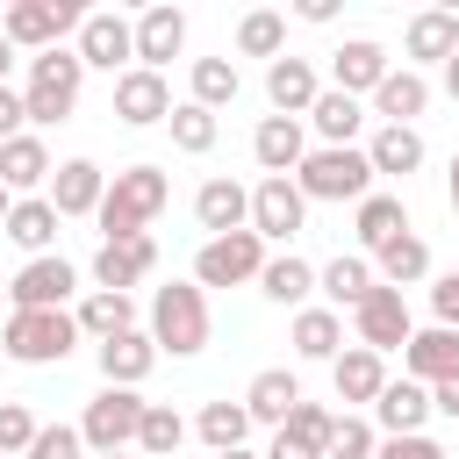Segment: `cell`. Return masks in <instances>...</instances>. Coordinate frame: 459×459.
<instances>
[{
	"instance_id": "cell-1",
	"label": "cell",
	"mask_w": 459,
	"mask_h": 459,
	"mask_svg": "<svg viewBox=\"0 0 459 459\" xmlns=\"http://www.w3.org/2000/svg\"><path fill=\"white\" fill-rule=\"evenodd\" d=\"M172 201V179L158 172V165H122L115 179H108V194H100V244H115V237H151V222H158V208Z\"/></svg>"
},
{
	"instance_id": "cell-2",
	"label": "cell",
	"mask_w": 459,
	"mask_h": 459,
	"mask_svg": "<svg viewBox=\"0 0 459 459\" xmlns=\"http://www.w3.org/2000/svg\"><path fill=\"white\" fill-rule=\"evenodd\" d=\"M208 287H194V280H172V287H158L151 294V344L158 351H172V359H194V351H208Z\"/></svg>"
},
{
	"instance_id": "cell-3",
	"label": "cell",
	"mask_w": 459,
	"mask_h": 459,
	"mask_svg": "<svg viewBox=\"0 0 459 459\" xmlns=\"http://www.w3.org/2000/svg\"><path fill=\"white\" fill-rule=\"evenodd\" d=\"M72 344H79L72 308H7V323H0V351L14 366H57V359H72Z\"/></svg>"
},
{
	"instance_id": "cell-4",
	"label": "cell",
	"mask_w": 459,
	"mask_h": 459,
	"mask_svg": "<svg viewBox=\"0 0 459 459\" xmlns=\"http://www.w3.org/2000/svg\"><path fill=\"white\" fill-rule=\"evenodd\" d=\"M373 179H380V172H373V158H366L359 143H344V151H337V143H316V151L301 158V172H294V186H301L308 201H351V208L373 194Z\"/></svg>"
},
{
	"instance_id": "cell-5",
	"label": "cell",
	"mask_w": 459,
	"mask_h": 459,
	"mask_svg": "<svg viewBox=\"0 0 459 459\" xmlns=\"http://www.w3.org/2000/svg\"><path fill=\"white\" fill-rule=\"evenodd\" d=\"M79 86H86V65H79V50H43V57H29V86H22V100H29V122L36 129H50V122H65L72 108H79Z\"/></svg>"
},
{
	"instance_id": "cell-6",
	"label": "cell",
	"mask_w": 459,
	"mask_h": 459,
	"mask_svg": "<svg viewBox=\"0 0 459 459\" xmlns=\"http://www.w3.org/2000/svg\"><path fill=\"white\" fill-rule=\"evenodd\" d=\"M265 273V237L258 230H230V237H208L194 251V287H244Z\"/></svg>"
},
{
	"instance_id": "cell-7",
	"label": "cell",
	"mask_w": 459,
	"mask_h": 459,
	"mask_svg": "<svg viewBox=\"0 0 459 459\" xmlns=\"http://www.w3.org/2000/svg\"><path fill=\"white\" fill-rule=\"evenodd\" d=\"M143 394L136 387H100L93 402H86V416H79V437H86V452H122V445H136V430H143Z\"/></svg>"
},
{
	"instance_id": "cell-8",
	"label": "cell",
	"mask_w": 459,
	"mask_h": 459,
	"mask_svg": "<svg viewBox=\"0 0 459 459\" xmlns=\"http://www.w3.org/2000/svg\"><path fill=\"white\" fill-rule=\"evenodd\" d=\"M79 22H86V14H79L72 0H14L7 22H0V36H7L14 50H36V57H43V50H57V36L79 29Z\"/></svg>"
},
{
	"instance_id": "cell-9",
	"label": "cell",
	"mask_w": 459,
	"mask_h": 459,
	"mask_svg": "<svg viewBox=\"0 0 459 459\" xmlns=\"http://www.w3.org/2000/svg\"><path fill=\"white\" fill-rule=\"evenodd\" d=\"M72 50H79V65H86V72H115V79H122V72H129V57H136V22H129V14H115V7H100V14H86V22H79V43H72Z\"/></svg>"
},
{
	"instance_id": "cell-10",
	"label": "cell",
	"mask_w": 459,
	"mask_h": 459,
	"mask_svg": "<svg viewBox=\"0 0 459 459\" xmlns=\"http://www.w3.org/2000/svg\"><path fill=\"white\" fill-rule=\"evenodd\" d=\"M351 330H359V344L366 351H402L409 337H416V323H409V301H402V287H373L359 308H351Z\"/></svg>"
},
{
	"instance_id": "cell-11",
	"label": "cell",
	"mask_w": 459,
	"mask_h": 459,
	"mask_svg": "<svg viewBox=\"0 0 459 459\" xmlns=\"http://www.w3.org/2000/svg\"><path fill=\"white\" fill-rule=\"evenodd\" d=\"M301 222H308V194H301L294 179H258V186H251V230H258L265 244H294Z\"/></svg>"
},
{
	"instance_id": "cell-12",
	"label": "cell",
	"mask_w": 459,
	"mask_h": 459,
	"mask_svg": "<svg viewBox=\"0 0 459 459\" xmlns=\"http://www.w3.org/2000/svg\"><path fill=\"white\" fill-rule=\"evenodd\" d=\"M172 86H165V72H143V65H129L122 79H115V115L129 122V129H151V122H172Z\"/></svg>"
},
{
	"instance_id": "cell-13",
	"label": "cell",
	"mask_w": 459,
	"mask_h": 459,
	"mask_svg": "<svg viewBox=\"0 0 459 459\" xmlns=\"http://www.w3.org/2000/svg\"><path fill=\"white\" fill-rule=\"evenodd\" d=\"M151 273H158V244L151 237H115V244L93 251V287H108V294H129Z\"/></svg>"
},
{
	"instance_id": "cell-14",
	"label": "cell",
	"mask_w": 459,
	"mask_h": 459,
	"mask_svg": "<svg viewBox=\"0 0 459 459\" xmlns=\"http://www.w3.org/2000/svg\"><path fill=\"white\" fill-rule=\"evenodd\" d=\"M79 287V265L72 258H29L14 280H7V301L14 308H65Z\"/></svg>"
},
{
	"instance_id": "cell-15",
	"label": "cell",
	"mask_w": 459,
	"mask_h": 459,
	"mask_svg": "<svg viewBox=\"0 0 459 459\" xmlns=\"http://www.w3.org/2000/svg\"><path fill=\"white\" fill-rule=\"evenodd\" d=\"M251 158L265 165V179H294L301 158H308V129H301L294 115H265V122L251 129Z\"/></svg>"
},
{
	"instance_id": "cell-16",
	"label": "cell",
	"mask_w": 459,
	"mask_h": 459,
	"mask_svg": "<svg viewBox=\"0 0 459 459\" xmlns=\"http://www.w3.org/2000/svg\"><path fill=\"white\" fill-rule=\"evenodd\" d=\"M93 359H100V387H143L165 351L151 344V330H122L108 344H93Z\"/></svg>"
},
{
	"instance_id": "cell-17",
	"label": "cell",
	"mask_w": 459,
	"mask_h": 459,
	"mask_svg": "<svg viewBox=\"0 0 459 459\" xmlns=\"http://www.w3.org/2000/svg\"><path fill=\"white\" fill-rule=\"evenodd\" d=\"M265 100H273V115H294V122H308V108L323 100V79H316V65H308V57H273V65H265Z\"/></svg>"
},
{
	"instance_id": "cell-18",
	"label": "cell",
	"mask_w": 459,
	"mask_h": 459,
	"mask_svg": "<svg viewBox=\"0 0 459 459\" xmlns=\"http://www.w3.org/2000/svg\"><path fill=\"white\" fill-rule=\"evenodd\" d=\"M100 194H108V172H100L93 158H65V165L50 172V186H43V201H50L57 215H100Z\"/></svg>"
},
{
	"instance_id": "cell-19",
	"label": "cell",
	"mask_w": 459,
	"mask_h": 459,
	"mask_svg": "<svg viewBox=\"0 0 459 459\" xmlns=\"http://www.w3.org/2000/svg\"><path fill=\"white\" fill-rule=\"evenodd\" d=\"M430 416H437V409H430V387H423V380H387L380 402H373V430H380V437H416Z\"/></svg>"
},
{
	"instance_id": "cell-20",
	"label": "cell",
	"mask_w": 459,
	"mask_h": 459,
	"mask_svg": "<svg viewBox=\"0 0 459 459\" xmlns=\"http://www.w3.org/2000/svg\"><path fill=\"white\" fill-rule=\"evenodd\" d=\"M402 366H409V380H423V387L459 380V330H445V323L416 330V337L402 344Z\"/></svg>"
},
{
	"instance_id": "cell-21",
	"label": "cell",
	"mask_w": 459,
	"mask_h": 459,
	"mask_svg": "<svg viewBox=\"0 0 459 459\" xmlns=\"http://www.w3.org/2000/svg\"><path fill=\"white\" fill-rule=\"evenodd\" d=\"M387 72H394V65H387V50H380L373 36H351V43L330 57V86H337V93H351V100H359V93L373 100Z\"/></svg>"
},
{
	"instance_id": "cell-22",
	"label": "cell",
	"mask_w": 459,
	"mask_h": 459,
	"mask_svg": "<svg viewBox=\"0 0 459 459\" xmlns=\"http://www.w3.org/2000/svg\"><path fill=\"white\" fill-rule=\"evenodd\" d=\"M179 50H186V14L179 7H143L136 14V65L143 72H165Z\"/></svg>"
},
{
	"instance_id": "cell-23",
	"label": "cell",
	"mask_w": 459,
	"mask_h": 459,
	"mask_svg": "<svg viewBox=\"0 0 459 459\" xmlns=\"http://www.w3.org/2000/svg\"><path fill=\"white\" fill-rule=\"evenodd\" d=\"M194 222H201L208 237L251 230V186H237V179H201V194H194Z\"/></svg>"
},
{
	"instance_id": "cell-24",
	"label": "cell",
	"mask_w": 459,
	"mask_h": 459,
	"mask_svg": "<svg viewBox=\"0 0 459 459\" xmlns=\"http://www.w3.org/2000/svg\"><path fill=\"white\" fill-rule=\"evenodd\" d=\"M50 172H57V165H50V143H43L36 129H22L14 143H0V186H7L14 201L36 194V186H50Z\"/></svg>"
},
{
	"instance_id": "cell-25",
	"label": "cell",
	"mask_w": 459,
	"mask_h": 459,
	"mask_svg": "<svg viewBox=\"0 0 459 459\" xmlns=\"http://www.w3.org/2000/svg\"><path fill=\"white\" fill-rule=\"evenodd\" d=\"M330 387H337V402H380V387H387V359L380 351H366V344H351V351H337L330 359Z\"/></svg>"
},
{
	"instance_id": "cell-26",
	"label": "cell",
	"mask_w": 459,
	"mask_h": 459,
	"mask_svg": "<svg viewBox=\"0 0 459 459\" xmlns=\"http://www.w3.org/2000/svg\"><path fill=\"white\" fill-rule=\"evenodd\" d=\"M430 108V79L416 72V65H402V72H387L380 79V93H373V115L380 122H394V129H416V115Z\"/></svg>"
},
{
	"instance_id": "cell-27",
	"label": "cell",
	"mask_w": 459,
	"mask_h": 459,
	"mask_svg": "<svg viewBox=\"0 0 459 459\" xmlns=\"http://www.w3.org/2000/svg\"><path fill=\"white\" fill-rule=\"evenodd\" d=\"M409 57L416 65H452L459 57V14L452 7H423V14H409Z\"/></svg>"
},
{
	"instance_id": "cell-28",
	"label": "cell",
	"mask_w": 459,
	"mask_h": 459,
	"mask_svg": "<svg viewBox=\"0 0 459 459\" xmlns=\"http://www.w3.org/2000/svg\"><path fill=\"white\" fill-rule=\"evenodd\" d=\"M380 287V273H373V258H330L323 273H316V294H323V308H359L366 294Z\"/></svg>"
},
{
	"instance_id": "cell-29",
	"label": "cell",
	"mask_w": 459,
	"mask_h": 459,
	"mask_svg": "<svg viewBox=\"0 0 459 459\" xmlns=\"http://www.w3.org/2000/svg\"><path fill=\"white\" fill-rule=\"evenodd\" d=\"M79 337H93V344H108V337H122V330H136V294H108V287H93V294H79Z\"/></svg>"
},
{
	"instance_id": "cell-30",
	"label": "cell",
	"mask_w": 459,
	"mask_h": 459,
	"mask_svg": "<svg viewBox=\"0 0 459 459\" xmlns=\"http://www.w3.org/2000/svg\"><path fill=\"white\" fill-rule=\"evenodd\" d=\"M294 402H301V380H294L287 366H265V373H251V387H244L251 423H273V430L294 416Z\"/></svg>"
},
{
	"instance_id": "cell-31",
	"label": "cell",
	"mask_w": 459,
	"mask_h": 459,
	"mask_svg": "<svg viewBox=\"0 0 459 459\" xmlns=\"http://www.w3.org/2000/svg\"><path fill=\"white\" fill-rule=\"evenodd\" d=\"M351 230H359V244H366V251H387L394 237H409V208H402V194H380V186H373V194L359 201Z\"/></svg>"
},
{
	"instance_id": "cell-32",
	"label": "cell",
	"mask_w": 459,
	"mask_h": 459,
	"mask_svg": "<svg viewBox=\"0 0 459 459\" xmlns=\"http://www.w3.org/2000/svg\"><path fill=\"white\" fill-rule=\"evenodd\" d=\"M57 222H65V215H57V208H50L43 194H22L0 237H7V244H22L29 258H50V237H57Z\"/></svg>"
},
{
	"instance_id": "cell-33",
	"label": "cell",
	"mask_w": 459,
	"mask_h": 459,
	"mask_svg": "<svg viewBox=\"0 0 459 459\" xmlns=\"http://www.w3.org/2000/svg\"><path fill=\"white\" fill-rule=\"evenodd\" d=\"M258 294L301 316V308H308V294H316V265H308V258H294V251H280V258H265V273H258Z\"/></svg>"
},
{
	"instance_id": "cell-34",
	"label": "cell",
	"mask_w": 459,
	"mask_h": 459,
	"mask_svg": "<svg viewBox=\"0 0 459 459\" xmlns=\"http://www.w3.org/2000/svg\"><path fill=\"white\" fill-rule=\"evenodd\" d=\"M366 158H373V172H380V179H409V172L423 165V136H416V129L380 122V129H373V143H366Z\"/></svg>"
},
{
	"instance_id": "cell-35",
	"label": "cell",
	"mask_w": 459,
	"mask_h": 459,
	"mask_svg": "<svg viewBox=\"0 0 459 459\" xmlns=\"http://www.w3.org/2000/svg\"><path fill=\"white\" fill-rule=\"evenodd\" d=\"M308 122H316V136H323V143H337V151H344V143H351V136L366 129V108H359L351 93H337V86H323V100L308 108Z\"/></svg>"
},
{
	"instance_id": "cell-36",
	"label": "cell",
	"mask_w": 459,
	"mask_h": 459,
	"mask_svg": "<svg viewBox=\"0 0 459 459\" xmlns=\"http://www.w3.org/2000/svg\"><path fill=\"white\" fill-rule=\"evenodd\" d=\"M373 273H380V287H416V280L430 273V244L409 230V237H394L387 251H373Z\"/></svg>"
},
{
	"instance_id": "cell-37",
	"label": "cell",
	"mask_w": 459,
	"mask_h": 459,
	"mask_svg": "<svg viewBox=\"0 0 459 459\" xmlns=\"http://www.w3.org/2000/svg\"><path fill=\"white\" fill-rule=\"evenodd\" d=\"M294 351L330 366V359L344 351V316H337V308H301V316H294Z\"/></svg>"
},
{
	"instance_id": "cell-38",
	"label": "cell",
	"mask_w": 459,
	"mask_h": 459,
	"mask_svg": "<svg viewBox=\"0 0 459 459\" xmlns=\"http://www.w3.org/2000/svg\"><path fill=\"white\" fill-rule=\"evenodd\" d=\"M194 430H201L208 452H237V445L251 437V409H244V402H208V409L194 416Z\"/></svg>"
},
{
	"instance_id": "cell-39",
	"label": "cell",
	"mask_w": 459,
	"mask_h": 459,
	"mask_svg": "<svg viewBox=\"0 0 459 459\" xmlns=\"http://www.w3.org/2000/svg\"><path fill=\"white\" fill-rule=\"evenodd\" d=\"M179 445H186V416H179L172 402H151V409H143V430H136V452H143V459H172Z\"/></svg>"
},
{
	"instance_id": "cell-40",
	"label": "cell",
	"mask_w": 459,
	"mask_h": 459,
	"mask_svg": "<svg viewBox=\"0 0 459 459\" xmlns=\"http://www.w3.org/2000/svg\"><path fill=\"white\" fill-rule=\"evenodd\" d=\"M280 437H294L301 452H316V459H330V437H337V416H330L323 402H308V394H301V402H294V416L280 423Z\"/></svg>"
},
{
	"instance_id": "cell-41",
	"label": "cell",
	"mask_w": 459,
	"mask_h": 459,
	"mask_svg": "<svg viewBox=\"0 0 459 459\" xmlns=\"http://www.w3.org/2000/svg\"><path fill=\"white\" fill-rule=\"evenodd\" d=\"M237 50H244V57H287V14L251 7V14L237 22Z\"/></svg>"
},
{
	"instance_id": "cell-42",
	"label": "cell",
	"mask_w": 459,
	"mask_h": 459,
	"mask_svg": "<svg viewBox=\"0 0 459 459\" xmlns=\"http://www.w3.org/2000/svg\"><path fill=\"white\" fill-rule=\"evenodd\" d=\"M165 129H172V143H179L186 158H208V151H215V136H222V122H215V115L201 108V100H179Z\"/></svg>"
},
{
	"instance_id": "cell-43",
	"label": "cell",
	"mask_w": 459,
	"mask_h": 459,
	"mask_svg": "<svg viewBox=\"0 0 459 459\" xmlns=\"http://www.w3.org/2000/svg\"><path fill=\"white\" fill-rule=\"evenodd\" d=\"M237 86H244V79H237V65H230V57H194V93H186V100H201V108L215 115V108H230V100H237Z\"/></svg>"
},
{
	"instance_id": "cell-44",
	"label": "cell",
	"mask_w": 459,
	"mask_h": 459,
	"mask_svg": "<svg viewBox=\"0 0 459 459\" xmlns=\"http://www.w3.org/2000/svg\"><path fill=\"white\" fill-rule=\"evenodd\" d=\"M36 430H43V423H36L22 402H0V459H29Z\"/></svg>"
},
{
	"instance_id": "cell-45",
	"label": "cell",
	"mask_w": 459,
	"mask_h": 459,
	"mask_svg": "<svg viewBox=\"0 0 459 459\" xmlns=\"http://www.w3.org/2000/svg\"><path fill=\"white\" fill-rule=\"evenodd\" d=\"M380 452V430L366 416H337V437H330V459H373Z\"/></svg>"
},
{
	"instance_id": "cell-46",
	"label": "cell",
	"mask_w": 459,
	"mask_h": 459,
	"mask_svg": "<svg viewBox=\"0 0 459 459\" xmlns=\"http://www.w3.org/2000/svg\"><path fill=\"white\" fill-rule=\"evenodd\" d=\"M29 459H86L79 423H43V430H36V445H29Z\"/></svg>"
},
{
	"instance_id": "cell-47",
	"label": "cell",
	"mask_w": 459,
	"mask_h": 459,
	"mask_svg": "<svg viewBox=\"0 0 459 459\" xmlns=\"http://www.w3.org/2000/svg\"><path fill=\"white\" fill-rule=\"evenodd\" d=\"M373 459H445V445L416 430V437H380V452H373Z\"/></svg>"
},
{
	"instance_id": "cell-48",
	"label": "cell",
	"mask_w": 459,
	"mask_h": 459,
	"mask_svg": "<svg viewBox=\"0 0 459 459\" xmlns=\"http://www.w3.org/2000/svg\"><path fill=\"white\" fill-rule=\"evenodd\" d=\"M430 308H437V323H445V330H459V265L430 287Z\"/></svg>"
},
{
	"instance_id": "cell-49",
	"label": "cell",
	"mask_w": 459,
	"mask_h": 459,
	"mask_svg": "<svg viewBox=\"0 0 459 459\" xmlns=\"http://www.w3.org/2000/svg\"><path fill=\"white\" fill-rule=\"evenodd\" d=\"M22 122H29V100H22L14 86H0V143H14V136H22Z\"/></svg>"
},
{
	"instance_id": "cell-50",
	"label": "cell",
	"mask_w": 459,
	"mask_h": 459,
	"mask_svg": "<svg viewBox=\"0 0 459 459\" xmlns=\"http://www.w3.org/2000/svg\"><path fill=\"white\" fill-rule=\"evenodd\" d=\"M430 409H437V416H452V423H459V380H445V387H430Z\"/></svg>"
},
{
	"instance_id": "cell-51",
	"label": "cell",
	"mask_w": 459,
	"mask_h": 459,
	"mask_svg": "<svg viewBox=\"0 0 459 459\" xmlns=\"http://www.w3.org/2000/svg\"><path fill=\"white\" fill-rule=\"evenodd\" d=\"M265 459H316V452H301L294 437H280V430H273V445H265Z\"/></svg>"
},
{
	"instance_id": "cell-52",
	"label": "cell",
	"mask_w": 459,
	"mask_h": 459,
	"mask_svg": "<svg viewBox=\"0 0 459 459\" xmlns=\"http://www.w3.org/2000/svg\"><path fill=\"white\" fill-rule=\"evenodd\" d=\"M294 14H301V22H330V14H337V0H301Z\"/></svg>"
},
{
	"instance_id": "cell-53",
	"label": "cell",
	"mask_w": 459,
	"mask_h": 459,
	"mask_svg": "<svg viewBox=\"0 0 459 459\" xmlns=\"http://www.w3.org/2000/svg\"><path fill=\"white\" fill-rule=\"evenodd\" d=\"M7 72H14V43L0 36V86H7Z\"/></svg>"
},
{
	"instance_id": "cell-54",
	"label": "cell",
	"mask_w": 459,
	"mask_h": 459,
	"mask_svg": "<svg viewBox=\"0 0 459 459\" xmlns=\"http://www.w3.org/2000/svg\"><path fill=\"white\" fill-rule=\"evenodd\" d=\"M445 194H452V215H459V158H452V172H445Z\"/></svg>"
},
{
	"instance_id": "cell-55",
	"label": "cell",
	"mask_w": 459,
	"mask_h": 459,
	"mask_svg": "<svg viewBox=\"0 0 459 459\" xmlns=\"http://www.w3.org/2000/svg\"><path fill=\"white\" fill-rule=\"evenodd\" d=\"M445 93H452V100H459V57H452V65H445Z\"/></svg>"
},
{
	"instance_id": "cell-56",
	"label": "cell",
	"mask_w": 459,
	"mask_h": 459,
	"mask_svg": "<svg viewBox=\"0 0 459 459\" xmlns=\"http://www.w3.org/2000/svg\"><path fill=\"white\" fill-rule=\"evenodd\" d=\"M7 215H14V194H7V186H0V230H7Z\"/></svg>"
},
{
	"instance_id": "cell-57",
	"label": "cell",
	"mask_w": 459,
	"mask_h": 459,
	"mask_svg": "<svg viewBox=\"0 0 459 459\" xmlns=\"http://www.w3.org/2000/svg\"><path fill=\"white\" fill-rule=\"evenodd\" d=\"M215 459H265V452H244V445H237V452H215Z\"/></svg>"
},
{
	"instance_id": "cell-58",
	"label": "cell",
	"mask_w": 459,
	"mask_h": 459,
	"mask_svg": "<svg viewBox=\"0 0 459 459\" xmlns=\"http://www.w3.org/2000/svg\"><path fill=\"white\" fill-rule=\"evenodd\" d=\"M93 459H129V452H93Z\"/></svg>"
},
{
	"instance_id": "cell-59",
	"label": "cell",
	"mask_w": 459,
	"mask_h": 459,
	"mask_svg": "<svg viewBox=\"0 0 459 459\" xmlns=\"http://www.w3.org/2000/svg\"><path fill=\"white\" fill-rule=\"evenodd\" d=\"M0 294H7V280H0Z\"/></svg>"
}]
</instances>
